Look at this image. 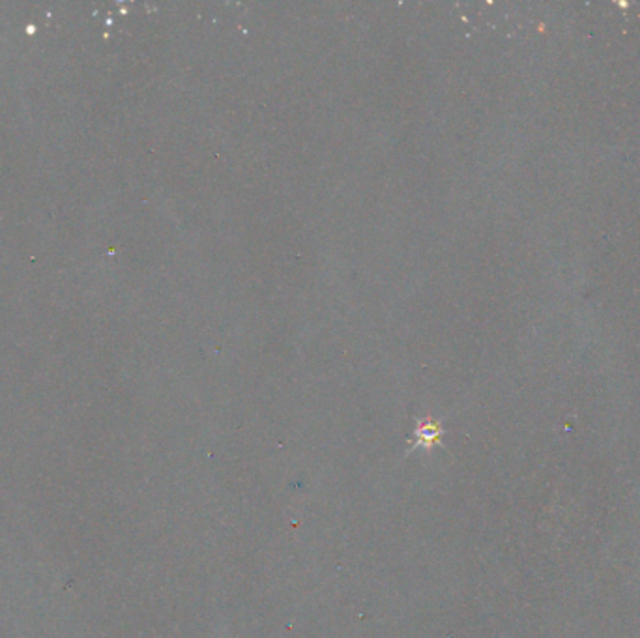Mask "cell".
I'll list each match as a JSON object with an SVG mask.
<instances>
[{"label": "cell", "instance_id": "cell-1", "mask_svg": "<svg viewBox=\"0 0 640 638\" xmlns=\"http://www.w3.org/2000/svg\"><path fill=\"white\" fill-rule=\"evenodd\" d=\"M414 436H416V442L412 444V447H416V445H425V447H429V445L436 444V440L442 436V429H440V425H436V423L421 421L418 429H416V432H414Z\"/></svg>", "mask_w": 640, "mask_h": 638}]
</instances>
